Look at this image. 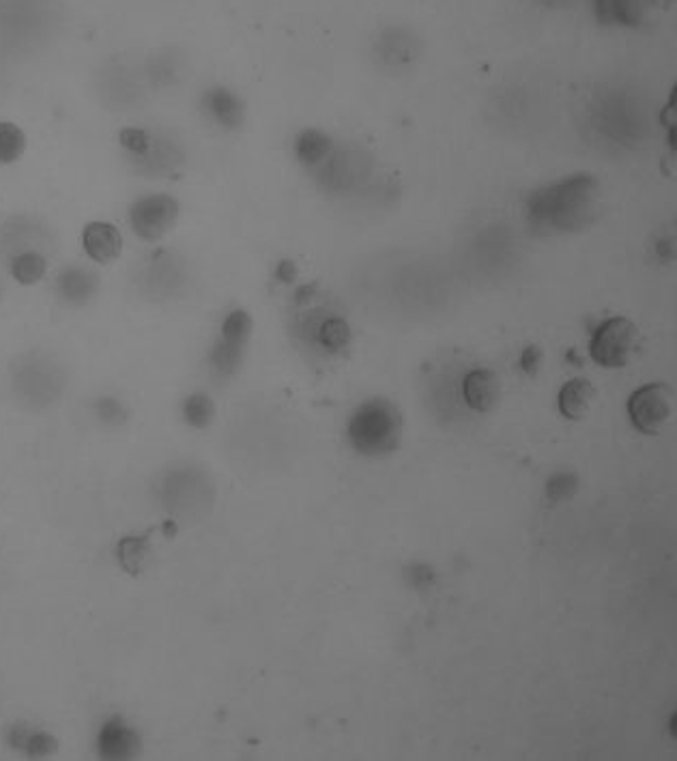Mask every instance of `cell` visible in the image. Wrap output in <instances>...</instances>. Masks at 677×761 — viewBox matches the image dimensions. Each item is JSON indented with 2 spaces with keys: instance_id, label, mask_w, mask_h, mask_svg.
I'll use <instances>...</instances> for the list:
<instances>
[{
  "instance_id": "6da1fadb",
  "label": "cell",
  "mask_w": 677,
  "mask_h": 761,
  "mask_svg": "<svg viewBox=\"0 0 677 761\" xmlns=\"http://www.w3.org/2000/svg\"><path fill=\"white\" fill-rule=\"evenodd\" d=\"M600 204L598 179L571 175L531 191L525 200V215L542 235H573L595 222Z\"/></svg>"
},
{
  "instance_id": "7a4b0ae2",
  "label": "cell",
  "mask_w": 677,
  "mask_h": 761,
  "mask_svg": "<svg viewBox=\"0 0 677 761\" xmlns=\"http://www.w3.org/2000/svg\"><path fill=\"white\" fill-rule=\"evenodd\" d=\"M585 121L595 140L617 149H635L648 134L645 105L624 91L595 97L587 105Z\"/></svg>"
},
{
  "instance_id": "3957f363",
  "label": "cell",
  "mask_w": 677,
  "mask_h": 761,
  "mask_svg": "<svg viewBox=\"0 0 677 761\" xmlns=\"http://www.w3.org/2000/svg\"><path fill=\"white\" fill-rule=\"evenodd\" d=\"M118 145L127 155L129 166L147 177H175L181 173L186 162L181 145L162 132L123 127L118 134Z\"/></svg>"
},
{
  "instance_id": "277c9868",
  "label": "cell",
  "mask_w": 677,
  "mask_h": 761,
  "mask_svg": "<svg viewBox=\"0 0 677 761\" xmlns=\"http://www.w3.org/2000/svg\"><path fill=\"white\" fill-rule=\"evenodd\" d=\"M639 349V329L624 316L602 321L589 340V355L602 369H624Z\"/></svg>"
},
{
  "instance_id": "5b68a950",
  "label": "cell",
  "mask_w": 677,
  "mask_h": 761,
  "mask_svg": "<svg viewBox=\"0 0 677 761\" xmlns=\"http://www.w3.org/2000/svg\"><path fill=\"white\" fill-rule=\"evenodd\" d=\"M181 204L171 194H147L131 202L127 222L131 233L147 244L162 241L177 224Z\"/></svg>"
},
{
  "instance_id": "8992f818",
  "label": "cell",
  "mask_w": 677,
  "mask_h": 761,
  "mask_svg": "<svg viewBox=\"0 0 677 761\" xmlns=\"http://www.w3.org/2000/svg\"><path fill=\"white\" fill-rule=\"evenodd\" d=\"M674 413V391L665 383H650L639 387L628 398V415L637 431L656 435Z\"/></svg>"
},
{
  "instance_id": "52a82bcc",
  "label": "cell",
  "mask_w": 677,
  "mask_h": 761,
  "mask_svg": "<svg viewBox=\"0 0 677 761\" xmlns=\"http://www.w3.org/2000/svg\"><path fill=\"white\" fill-rule=\"evenodd\" d=\"M63 380L65 379L61 375V369L46 358L26 360L13 375L15 394L24 402L35 407H46L54 402L61 396Z\"/></svg>"
},
{
  "instance_id": "ba28073f",
  "label": "cell",
  "mask_w": 677,
  "mask_h": 761,
  "mask_svg": "<svg viewBox=\"0 0 677 761\" xmlns=\"http://www.w3.org/2000/svg\"><path fill=\"white\" fill-rule=\"evenodd\" d=\"M252 332V321L250 314L243 310H235L224 319L220 340L215 342L211 351V369L220 377H233L235 371L239 369L246 345L250 340Z\"/></svg>"
},
{
  "instance_id": "9c48e42d",
  "label": "cell",
  "mask_w": 677,
  "mask_h": 761,
  "mask_svg": "<svg viewBox=\"0 0 677 761\" xmlns=\"http://www.w3.org/2000/svg\"><path fill=\"white\" fill-rule=\"evenodd\" d=\"M318 179L325 188L336 191H347L355 188L366 171V162L360 153L351 149H334V153L325 160V164L316 171Z\"/></svg>"
},
{
  "instance_id": "30bf717a",
  "label": "cell",
  "mask_w": 677,
  "mask_h": 761,
  "mask_svg": "<svg viewBox=\"0 0 677 761\" xmlns=\"http://www.w3.org/2000/svg\"><path fill=\"white\" fill-rule=\"evenodd\" d=\"M140 747V736L123 719L105 721L97 734V753L101 760H134Z\"/></svg>"
},
{
  "instance_id": "8fae6325",
  "label": "cell",
  "mask_w": 677,
  "mask_h": 761,
  "mask_svg": "<svg viewBox=\"0 0 677 761\" xmlns=\"http://www.w3.org/2000/svg\"><path fill=\"white\" fill-rule=\"evenodd\" d=\"M200 108L204 112V116L226 129V132H235L243 125L246 121V103L243 99L237 96L235 91L226 89V87H211L204 91V96L200 99Z\"/></svg>"
},
{
  "instance_id": "7c38bea8",
  "label": "cell",
  "mask_w": 677,
  "mask_h": 761,
  "mask_svg": "<svg viewBox=\"0 0 677 761\" xmlns=\"http://www.w3.org/2000/svg\"><path fill=\"white\" fill-rule=\"evenodd\" d=\"M54 290L63 303L80 308V305H87L96 299L97 290H99V276L87 267L70 265L57 274Z\"/></svg>"
},
{
  "instance_id": "4fadbf2b",
  "label": "cell",
  "mask_w": 677,
  "mask_h": 761,
  "mask_svg": "<svg viewBox=\"0 0 677 761\" xmlns=\"http://www.w3.org/2000/svg\"><path fill=\"white\" fill-rule=\"evenodd\" d=\"M83 248L97 265H110L123 252V235L114 224L97 220L85 226Z\"/></svg>"
},
{
  "instance_id": "5bb4252c",
  "label": "cell",
  "mask_w": 677,
  "mask_h": 761,
  "mask_svg": "<svg viewBox=\"0 0 677 761\" xmlns=\"http://www.w3.org/2000/svg\"><path fill=\"white\" fill-rule=\"evenodd\" d=\"M595 17L606 26L639 28L650 17L654 0H591Z\"/></svg>"
},
{
  "instance_id": "9a60e30c",
  "label": "cell",
  "mask_w": 677,
  "mask_h": 761,
  "mask_svg": "<svg viewBox=\"0 0 677 761\" xmlns=\"http://www.w3.org/2000/svg\"><path fill=\"white\" fill-rule=\"evenodd\" d=\"M463 396L465 402L480 413H488L497 407L499 396H501V380L499 377L488 371V369H478L465 375L463 380Z\"/></svg>"
},
{
  "instance_id": "2e32d148",
  "label": "cell",
  "mask_w": 677,
  "mask_h": 761,
  "mask_svg": "<svg viewBox=\"0 0 677 761\" xmlns=\"http://www.w3.org/2000/svg\"><path fill=\"white\" fill-rule=\"evenodd\" d=\"M334 149H336L334 138L321 129H303L301 134H297L292 145V153L297 162L312 173H316L325 164V160L334 153Z\"/></svg>"
},
{
  "instance_id": "e0dca14e",
  "label": "cell",
  "mask_w": 677,
  "mask_h": 761,
  "mask_svg": "<svg viewBox=\"0 0 677 761\" xmlns=\"http://www.w3.org/2000/svg\"><path fill=\"white\" fill-rule=\"evenodd\" d=\"M595 400V387L585 379H571L557 396L560 402V411L564 417L568 420H582Z\"/></svg>"
},
{
  "instance_id": "ac0fdd59",
  "label": "cell",
  "mask_w": 677,
  "mask_h": 761,
  "mask_svg": "<svg viewBox=\"0 0 677 761\" xmlns=\"http://www.w3.org/2000/svg\"><path fill=\"white\" fill-rule=\"evenodd\" d=\"M9 745L28 758H46L59 749L54 738L35 732L26 725H13L9 729Z\"/></svg>"
},
{
  "instance_id": "d6986e66",
  "label": "cell",
  "mask_w": 677,
  "mask_h": 761,
  "mask_svg": "<svg viewBox=\"0 0 677 761\" xmlns=\"http://www.w3.org/2000/svg\"><path fill=\"white\" fill-rule=\"evenodd\" d=\"M9 272L15 283L24 286L37 285L48 272V259L39 250L17 252L9 259Z\"/></svg>"
},
{
  "instance_id": "ffe728a7",
  "label": "cell",
  "mask_w": 677,
  "mask_h": 761,
  "mask_svg": "<svg viewBox=\"0 0 677 761\" xmlns=\"http://www.w3.org/2000/svg\"><path fill=\"white\" fill-rule=\"evenodd\" d=\"M26 151V134L11 121H0V164L17 162Z\"/></svg>"
},
{
  "instance_id": "44dd1931",
  "label": "cell",
  "mask_w": 677,
  "mask_h": 761,
  "mask_svg": "<svg viewBox=\"0 0 677 761\" xmlns=\"http://www.w3.org/2000/svg\"><path fill=\"white\" fill-rule=\"evenodd\" d=\"M213 411H215V407L206 394H192L184 402V415L196 428L206 426L213 420Z\"/></svg>"
},
{
  "instance_id": "7402d4cb",
  "label": "cell",
  "mask_w": 677,
  "mask_h": 761,
  "mask_svg": "<svg viewBox=\"0 0 677 761\" xmlns=\"http://www.w3.org/2000/svg\"><path fill=\"white\" fill-rule=\"evenodd\" d=\"M351 338V332H349V325L340 319H329L321 325V332H318V340L323 347L327 349H342Z\"/></svg>"
},
{
  "instance_id": "603a6c76",
  "label": "cell",
  "mask_w": 677,
  "mask_h": 761,
  "mask_svg": "<svg viewBox=\"0 0 677 761\" xmlns=\"http://www.w3.org/2000/svg\"><path fill=\"white\" fill-rule=\"evenodd\" d=\"M147 540L145 538H127L118 547V560L125 566V571H136L145 564L147 556Z\"/></svg>"
},
{
  "instance_id": "cb8c5ba5",
  "label": "cell",
  "mask_w": 677,
  "mask_h": 761,
  "mask_svg": "<svg viewBox=\"0 0 677 761\" xmlns=\"http://www.w3.org/2000/svg\"><path fill=\"white\" fill-rule=\"evenodd\" d=\"M97 415L110 424L125 420V407L116 398H101L97 400Z\"/></svg>"
},
{
  "instance_id": "d4e9b609",
  "label": "cell",
  "mask_w": 677,
  "mask_h": 761,
  "mask_svg": "<svg viewBox=\"0 0 677 761\" xmlns=\"http://www.w3.org/2000/svg\"><path fill=\"white\" fill-rule=\"evenodd\" d=\"M540 364H542V351H540L536 345L527 347V349L523 351V355H521V369H523V373L536 375V373L540 371Z\"/></svg>"
}]
</instances>
